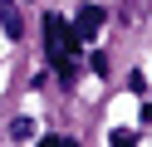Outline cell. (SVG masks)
Listing matches in <instances>:
<instances>
[{
    "instance_id": "obj_1",
    "label": "cell",
    "mask_w": 152,
    "mask_h": 147,
    "mask_svg": "<svg viewBox=\"0 0 152 147\" xmlns=\"http://www.w3.org/2000/svg\"><path fill=\"white\" fill-rule=\"evenodd\" d=\"M44 44H49V54H54V64H59V78H74V29L64 25L59 15H44Z\"/></svg>"
},
{
    "instance_id": "obj_2",
    "label": "cell",
    "mask_w": 152,
    "mask_h": 147,
    "mask_svg": "<svg viewBox=\"0 0 152 147\" xmlns=\"http://www.w3.org/2000/svg\"><path fill=\"white\" fill-rule=\"evenodd\" d=\"M103 29V5H79L74 15V39H93Z\"/></svg>"
},
{
    "instance_id": "obj_3",
    "label": "cell",
    "mask_w": 152,
    "mask_h": 147,
    "mask_svg": "<svg viewBox=\"0 0 152 147\" xmlns=\"http://www.w3.org/2000/svg\"><path fill=\"white\" fill-rule=\"evenodd\" d=\"M0 25H5V34H10V39H20V10H15L10 0H0Z\"/></svg>"
},
{
    "instance_id": "obj_4",
    "label": "cell",
    "mask_w": 152,
    "mask_h": 147,
    "mask_svg": "<svg viewBox=\"0 0 152 147\" xmlns=\"http://www.w3.org/2000/svg\"><path fill=\"white\" fill-rule=\"evenodd\" d=\"M10 132H15V137H34V123H30V118H20V123H15Z\"/></svg>"
}]
</instances>
